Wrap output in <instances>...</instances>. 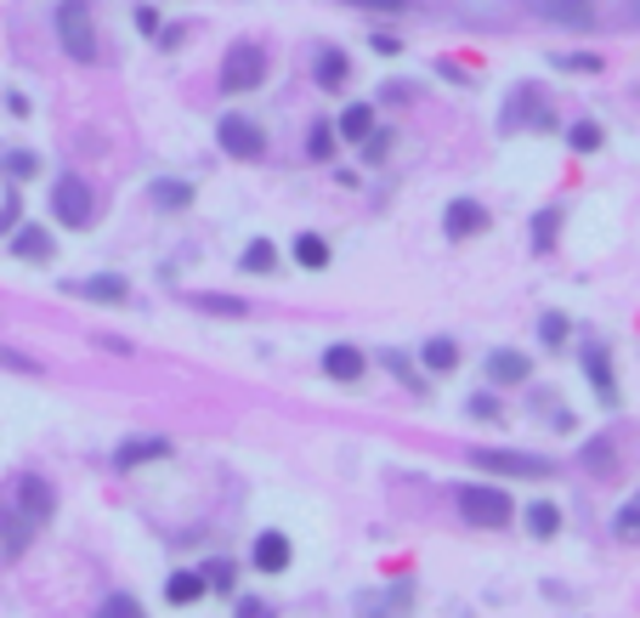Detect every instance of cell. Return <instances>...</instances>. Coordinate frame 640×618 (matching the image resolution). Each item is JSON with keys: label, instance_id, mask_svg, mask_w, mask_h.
Wrapping results in <instances>:
<instances>
[{"label": "cell", "instance_id": "24", "mask_svg": "<svg viewBox=\"0 0 640 618\" xmlns=\"http://www.w3.org/2000/svg\"><path fill=\"white\" fill-rule=\"evenodd\" d=\"M368 131H375V108H368V103H352V108L341 114V137H352V142H363Z\"/></svg>", "mask_w": 640, "mask_h": 618}, {"label": "cell", "instance_id": "38", "mask_svg": "<svg viewBox=\"0 0 640 618\" xmlns=\"http://www.w3.org/2000/svg\"><path fill=\"white\" fill-rule=\"evenodd\" d=\"M137 28H142V35H159V12L142 7V12H137Z\"/></svg>", "mask_w": 640, "mask_h": 618}, {"label": "cell", "instance_id": "27", "mask_svg": "<svg viewBox=\"0 0 640 618\" xmlns=\"http://www.w3.org/2000/svg\"><path fill=\"white\" fill-rule=\"evenodd\" d=\"M567 142H572V153H595L606 137H601V125H590V119H584V125H572V131H567Z\"/></svg>", "mask_w": 640, "mask_h": 618}, {"label": "cell", "instance_id": "18", "mask_svg": "<svg viewBox=\"0 0 640 618\" xmlns=\"http://www.w3.org/2000/svg\"><path fill=\"white\" fill-rule=\"evenodd\" d=\"M346 75H352V62H346V52H341V46L318 52V85H323V91H341V85H346Z\"/></svg>", "mask_w": 640, "mask_h": 618}, {"label": "cell", "instance_id": "7", "mask_svg": "<svg viewBox=\"0 0 640 618\" xmlns=\"http://www.w3.org/2000/svg\"><path fill=\"white\" fill-rule=\"evenodd\" d=\"M443 227H448V239H477V233H488V210L477 199H454Z\"/></svg>", "mask_w": 640, "mask_h": 618}, {"label": "cell", "instance_id": "10", "mask_svg": "<svg viewBox=\"0 0 640 618\" xmlns=\"http://www.w3.org/2000/svg\"><path fill=\"white\" fill-rule=\"evenodd\" d=\"M18 505L35 516V523H46V516L57 511V494H52V482H41V477H18Z\"/></svg>", "mask_w": 640, "mask_h": 618}, {"label": "cell", "instance_id": "9", "mask_svg": "<svg viewBox=\"0 0 640 618\" xmlns=\"http://www.w3.org/2000/svg\"><path fill=\"white\" fill-rule=\"evenodd\" d=\"M35 516H28L23 505H12L7 516H0V539H7V557H23V550H28V539H35Z\"/></svg>", "mask_w": 640, "mask_h": 618}, {"label": "cell", "instance_id": "34", "mask_svg": "<svg viewBox=\"0 0 640 618\" xmlns=\"http://www.w3.org/2000/svg\"><path fill=\"white\" fill-rule=\"evenodd\" d=\"M538 335H545L550 346H561V341H567V318H561V312H545V323H538Z\"/></svg>", "mask_w": 640, "mask_h": 618}, {"label": "cell", "instance_id": "32", "mask_svg": "<svg viewBox=\"0 0 640 618\" xmlns=\"http://www.w3.org/2000/svg\"><path fill=\"white\" fill-rule=\"evenodd\" d=\"M307 153H312V159H329V153H334V131H329V125H312Z\"/></svg>", "mask_w": 640, "mask_h": 618}, {"label": "cell", "instance_id": "25", "mask_svg": "<svg viewBox=\"0 0 640 618\" xmlns=\"http://www.w3.org/2000/svg\"><path fill=\"white\" fill-rule=\"evenodd\" d=\"M273 267H278V244L273 239H255L244 250V273H273Z\"/></svg>", "mask_w": 640, "mask_h": 618}, {"label": "cell", "instance_id": "30", "mask_svg": "<svg viewBox=\"0 0 640 618\" xmlns=\"http://www.w3.org/2000/svg\"><path fill=\"white\" fill-rule=\"evenodd\" d=\"M556 227H561V216H556V210H545V216H538V221H533V250H550Z\"/></svg>", "mask_w": 640, "mask_h": 618}, {"label": "cell", "instance_id": "37", "mask_svg": "<svg viewBox=\"0 0 640 618\" xmlns=\"http://www.w3.org/2000/svg\"><path fill=\"white\" fill-rule=\"evenodd\" d=\"M198 307H205V312H227V318L244 312V301H221V296H198Z\"/></svg>", "mask_w": 640, "mask_h": 618}, {"label": "cell", "instance_id": "4", "mask_svg": "<svg viewBox=\"0 0 640 618\" xmlns=\"http://www.w3.org/2000/svg\"><path fill=\"white\" fill-rule=\"evenodd\" d=\"M261 80H266V52L250 46V41L232 46L227 62H221V85H227V91H255Z\"/></svg>", "mask_w": 640, "mask_h": 618}, {"label": "cell", "instance_id": "20", "mask_svg": "<svg viewBox=\"0 0 640 618\" xmlns=\"http://www.w3.org/2000/svg\"><path fill=\"white\" fill-rule=\"evenodd\" d=\"M198 596H205V579H198V573H171V579H164V602H171V607H193Z\"/></svg>", "mask_w": 640, "mask_h": 618}, {"label": "cell", "instance_id": "13", "mask_svg": "<svg viewBox=\"0 0 640 618\" xmlns=\"http://www.w3.org/2000/svg\"><path fill=\"white\" fill-rule=\"evenodd\" d=\"M584 369L595 380L601 403H618V386H613V357H606V346H584Z\"/></svg>", "mask_w": 640, "mask_h": 618}, {"label": "cell", "instance_id": "21", "mask_svg": "<svg viewBox=\"0 0 640 618\" xmlns=\"http://www.w3.org/2000/svg\"><path fill=\"white\" fill-rule=\"evenodd\" d=\"M425 369H431V375H448V369H459V346H454L448 335L425 341Z\"/></svg>", "mask_w": 640, "mask_h": 618}, {"label": "cell", "instance_id": "26", "mask_svg": "<svg viewBox=\"0 0 640 618\" xmlns=\"http://www.w3.org/2000/svg\"><path fill=\"white\" fill-rule=\"evenodd\" d=\"M148 193L159 199V210H182V205L193 199V187H187V182H153Z\"/></svg>", "mask_w": 640, "mask_h": 618}, {"label": "cell", "instance_id": "2", "mask_svg": "<svg viewBox=\"0 0 640 618\" xmlns=\"http://www.w3.org/2000/svg\"><path fill=\"white\" fill-rule=\"evenodd\" d=\"M57 41L75 62H96V28H91V7L85 0H62L57 7Z\"/></svg>", "mask_w": 640, "mask_h": 618}, {"label": "cell", "instance_id": "8", "mask_svg": "<svg viewBox=\"0 0 640 618\" xmlns=\"http://www.w3.org/2000/svg\"><path fill=\"white\" fill-rule=\"evenodd\" d=\"M363 369H368V357H363L357 346H329V352H323V375L341 380V386L363 380Z\"/></svg>", "mask_w": 640, "mask_h": 618}, {"label": "cell", "instance_id": "39", "mask_svg": "<svg viewBox=\"0 0 640 618\" xmlns=\"http://www.w3.org/2000/svg\"><path fill=\"white\" fill-rule=\"evenodd\" d=\"M12 176H35V159H28V153H12Z\"/></svg>", "mask_w": 640, "mask_h": 618}, {"label": "cell", "instance_id": "3", "mask_svg": "<svg viewBox=\"0 0 640 618\" xmlns=\"http://www.w3.org/2000/svg\"><path fill=\"white\" fill-rule=\"evenodd\" d=\"M52 216H57L62 227H91V216H96L91 187H85L80 176H57V182H52Z\"/></svg>", "mask_w": 640, "mask_h": 618}, {"label": "cell", "instance_id": "6", "mask_svg": "<svg viewBox=\"0 0 640 618\" xmlns=\"http://www.w3.org/2000/svg\"><path fill=\"white\" fill-rule=\"evenodd\" d=\"M216 137H221V148L232 153V159H261L266 153V131L255 119H244V114H227L221 125H216Z\"/></svg>", "mask_w": 640, "mask_h": 618}, {"label": "cell", "instance_id": "35", "mask_svg": "<svg viewBox=\"0 0 640 618\" xmlns=\"http://www.w3.org/2000/svg\"><path fill=\"white\" fill-rule=\"evenodd\" d=\"M618 534H624V539H640V500H629V505H624V516H618Z\"/></svg>", "mask_w": 640, "mask_h": 618}, {"label": "cell", "instance_id": "14", "mask_svg": "<svg viewBox=\"0 0 640 618\" xmlns=\"http://www.w3.org/2000/svg\"><path fill=\"white\" fill-rule=\"evenodd\" d=\"M488 380H493V386H516V380H527V357L511 352V346H499V352L488 357Z\"/></svg>", "mask_w": 640, "mask_h": 618}, {"label": "cell", "instance_id": "17", "mask_svg": "<svg viewBox=\"0 0 640 618\" xmlns=\"http://www.w3.org/2000/svg\"><path fill=\"white\" fill-rule=\"evenodd\" d=\"M75 289H80L85 301H108V307H119L130 284H125L119 273H96V278H85V284H75Z\"/></svg>", "mask_w": 640, "mask_h": 618}, {"label": "cell", "instance_id": "1", "mask_svg": "<svg viewBox=\"0 0 640 618\" xmlns=\"http://www.w3.org/2000/svg\"><path fill=\"white\" fill-rule=\"evenodd\" d=\"M459 516H465V523H477V528H504V523L516 516V505H511V494H504V488L465 482V488H459Z\"/></svg>", "mask_w": 640, "mask_h": 618}, {"label": "cell", "instance_id": "29", "mask_svg": "<svg viewBox=\"0 0 640 618\" xmlns=\"http://www.w3.org/2000/svg\"><path fill=\"white\" fill-rule=\"evenodd\" d=\"M96 618H148L142 602H130V596H108L103 607H96Z\"/></svg>", "mask_w": 640, "mask_h": 618}, {"label": "cell", "instance_id": "11", "mask_svg": "<svg viewBox=\"0 0 640 618\" xmlns=\"http://www.w3.org/2000/svg\"><path fill=\"white\" fill-rule=\"evenodd\" d=\"M164 454H171V443H164V437H130V443L114 454V466H119V471H137V466H148V460H164Z\"/></svg>", "mask_w": 640, "mask_h": 618}, {"label": "cell", "instance_id": "16", "mask_svg": "<svg viewBox=\"0 0 640 618\" xmlns=\"http://www.w3.org/2000/svg\"><path fill=\"white\" fill-rule=\"evenodd\" d=\"M409 584H391V591H375V596H363V618H402L409 607Z\"/></svg>", "mask_w": 640, "mask_h": 618}, {"label": "cell", "instance_id": "41", "mask_svg": "<svg viewBox=\"0 0 640 618\" xmlns=\"http://www.w3.org/2000/svg\"><path fill=\"white\" fill-rule=\"evenodd\" d=\"M363 7H380V12H402L409 0H363Z\"/></svg>", "mask_w": 640, "mask_h": 618}, {"label": "cell", "instance_id": "33", "mask_svg": "<svg viewBox=\"0 0 640 618\" xmlns=\"http://www.w3.org/2000/svg\"><path fill=\"white\" fill-rule=\"evenodd\" d=\"M386 148H391V131H380V125H375V131L363 137V159H375V165H380V159H386Z\"/></svg>", "mask_w": 640, "mask_h": 618}, {"label": "cell", "instance_id": "5", "mask_svg": "<svg viewBox=\"0 0 640 618\" xmlns=\"http://www.w3.org/2000/svg\"><path fill=\"white\" fill-rule=\"evenodd\" d=\"M470 466H482V471H504V477H550V460H538V454H511V448H477L470 454Z\"/></svg>", "mask_w": 640, "mask_h": 618}, {"label": "cell", "instance_id": "28", "mask_svg": "<svg viewBox=\"0 0 640 618\" xmlns=\"http://www.w3.org/2000/svg\"><path fill=\"white\" fill-rule=\"evenodd\" d=\"M550 62H561L567 75H601V57L595 52H567V57H550Z\"/></svg>", "mask_w": 640, "mask_h": 618}, {"label": "cell", "instance_id": "36", "mask_svg": "<svg viewBox=\"0 0 640 618\" xmlns=\"http://www.w3.org/2000/svg\"><path fill=\"white\" fill-rule=\"evenodd\" d=\"M0 369H23V375H41V364H35V357H23V352H7V346H0Z\"/></svg>", "mask_w": 640, "mask_h": 618}, {"label": "cell", "instance_id": "19", "mask_svg": "<svg viewBox=\"0 0 640 618\" xmlns=\"http://www.w3.org/2000/svg\"><path fill=\"white\" fill-rule=\"evenodd\" d=\"M12 255H18V262H46V255H52V239H46V227H18V239H12Z\"/></svg>", "mask_w": 640, "mask_h": 618}, {"label": "cell", "instance_id": "15", "mask_svg": "<svg viewBox=\"0 0 640 618\" xmlns=\"http://www.w3.org/2000/svg\"><path fill=\"white\" fill-rule=\"evenodd\" d=\"M289 557H295V550H289L284 534H261V539H255V568H261V573H284Z\"/></svg>", "mask_w": 640, "mask_h": 618}, {"label": "cell", "instance_id": "22", "mask_svg": "<svg viewBox=\"0 0 640 618\" xmlns=\"http://www.w3.org/2000/svg\"><path fill=\"white\" fill-rule=\"evenodd\" d=\"M527 534H533V539H556V534H561V511H556L550 500H538V505L527 511Z\"/></svg>", "mask_w": 640, "mask_h": 618}, {"label": "cell", "instance_id": "31", "mask_svg": "<svg viewBox=\"0 0 640 618\" xmlns=\"http://www.w3.org/2000/svg\"><path fill=\"white\" fill-rule=\"evenodd\" d=\"M584 466H595L601 477H613V443H590L584 448Z\"/></svg>", "mask_w": 640, "mask_h": 618}, {"label": "cell", "instance_id": "40", "mask_svg": "<svg viewBox=\"0 0 640 618\" xmlns=\"http://www.w3.org/2000/svg\"><path fill=\"white\" fill-rule=\"evenodd\" d=\"M7 227H18V199L0 205V233H7Z\"/></svg>", "mask_w": 640, "mask_h": 618}, {"label": "cell", "instance_id": "12", "mask_svg": "<svg viewBox=\"0 0 640 618\" xmlns=\"http://www.w3.org/2000/svg\"><path fill=\"white\" fill-rule=\"evenodd\" d=\"M538 12H545L550 23H561V28H590L595 23L590 0H538Z\"/></svg>", "mask_w": 640, "mask_h": 618}, {"label": "cell", "instance_id": "23", "mask_svg": "<svg viewBox=\"0 0 640 618\" xmlns=\"http://www.w3.org/2000/svg\"><path fill=\"white\" fill-rule=\"evenodd\" d=\"M295 262H300V267H312V273L329 267V244H323V233H300V239H295Z\"/></svg>", "mask_w": 640, "mask_h": 618}]
</instances>
